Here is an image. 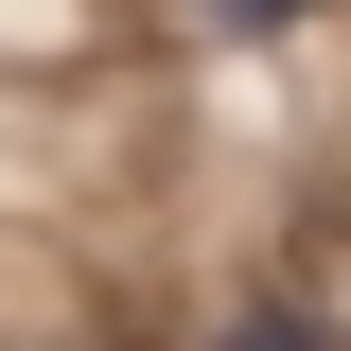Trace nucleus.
Wrapping results in <instances>:
<instances>
[{"instance_id":"f257e3e1","label":"nucleus","mask_w":351,"mask_h":351,"mask_svg":"<svg viewBox=\"0 0 351 351\" xmlns=\"http://www.w3.org/2000/svg\"><path fill=\"white\" fill-rule=\"evenodd\" d=\"M211 351H351V334H334V316H299V299H246Z\"/></svg>"},{"instance_id":"f03ea898","label":"nucleus","mask_w":351,"mask_h":351,"mask_svg":"<svg viewBox=\"0 0 351 351\" xmlns=\"http://www.w3.org/2000/svg\"><path fill=\"white\" fill-rule=\"evenodd\" d=\"M211 18H228V36H299L316 0H211Z\"/></svg>"}]
</instances>
